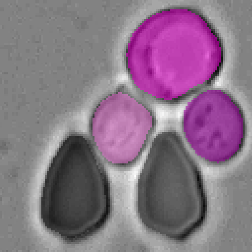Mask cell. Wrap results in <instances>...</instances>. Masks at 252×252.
<instances>
[{
	"mask_svg": "<svg viewBox=\"0 0 252 252\" xmlns=\"http://www.w3.org/2000/svg\"><path fill=\"white\" fill-rule=\"evenodd\" d=\"M136 209L149 231L184 242L203 225L208 203L204 180L178 132L152 141L137 184Z\"/></svg>",
	"mask_w": 252,
	"mask_h": 252,
	"instance_id": "cell-1",
	"label": "cell"
},
{
	"mask_svg": "<svg viewBox=\"0 0 252 252\" xmlns=\"http://www.w3.org/2000/svg\"><path fill=\"white\" fill-rule=\"evenodd\" d=\"M111 210L106 172L90 141L78 134L62 142L41 189L40 218L52 234L67 243L99 231Z\"/></svg>",
	"mask_w": 252,
	"mask_h": 252,
	"instance_id": "cell-2",
	"label": "cell"
},
{
	"mask_svg": "<svg viewBox=\"0 0 252 252\" xmlns=\"http://www.w3.org/2000/svg\"><path fill=\"white\" fill-rule=\"evenodd\" d=\"M182 128L196 154L206 162L222 164L234 158L245 141L246 125L239 105L227 94L210 90L187 106Z\"/></svg>",
	"mask_w": 252,
	"mask_h": 252,
	"instance_id": "cell-3",
	"label": "cell"
},
{
	"mask_svg": "<svg viewBox=\"0 0 252 252\" xmlns=\"http://www.w3.org/2000/svg\"><path fill=\"white\" fill-rule=\"evenodd\" d=\"M93 117L91 131L102 155L118 167L138 160L155 129L156 121L146 107L126 94H117Z\"/></svg>",
	"mask_w": 252,
	"mask_h": 252,
	"instance_id": "cell-4",
	"label": "cell"
}]
</instances>
